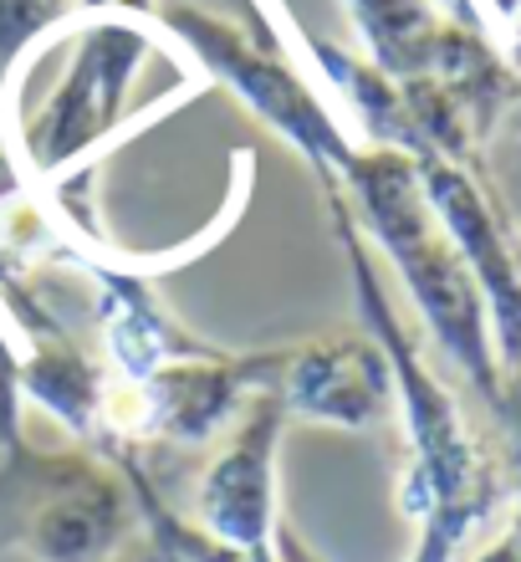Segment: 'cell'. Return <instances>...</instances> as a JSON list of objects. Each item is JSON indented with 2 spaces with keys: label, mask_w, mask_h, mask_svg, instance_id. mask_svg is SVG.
<instances>
[{
  "label": "cell",
  "mask_w": 521,
  "mask_h": 562,
  "mask_svg": "<svg viewBox=\"0 0 521 562\" xmlns=\"http://www.w3.org/2000/svg\"><path fill=\"white\" fill-rule=\"evenodd\" d=\"M332 215H338V236H343L348 267H353L363 323H369V333L378 338V348L388 358L394 400H399V415H404L409 465H404L399 506L404 517L415 521L409 562H455L465 537L476 532V521L491 517L501 481H496L491 460H486L480 440L465 425L461 404L450 400V389L430 373V363L419 358L409 333L394 323L384 286H378V277L369 271V256L358 251L353 240V221L343 210V194H332Z\"/></svg>",
  "instance_id": "6da1fadb"
},
{
  "label": "cell",
  "mask_w": 521,
  "mask_h": 562,
  "mask_svg": "<svg viewBox=\"0 0 521 562\" xmlns=\"http://www.w3.org/2000/svg\"><path fill=\"white\" fill-rule=\"evenodd\" d=\"M343 179L363 210V221L373 225V236L394 256L434 342L471 379L480 404L501 415V358L491 342L486 296L465 267V256L455 251V240L440 236L445 225H434V210L415 179V159H404L399 148H369V154L348 159Z\"/></svg>",
  "instance_id": "7a4b0ae2"
},
{
  "label": "cell",
  "mask_w": 521,
  "mask_h": 562,
  "mask_svg": "<svg viewBox=\"0 0 521 562\" xmlns=\"http://www.w3.org/2000/svg\"><path fill=\"white\" fill-rule=\"evenodd\" d=\"M0 548L31 562H113L138 517L134 486L92 450L0 456Z\"/></svg>",
  "instance_id": "3957f363"
},
{
  "label": "cell",
  "mask_w": 521,
  "mask_h": 562,
  "mask_svg": "<svg viewBox=\"0 0 521 562\" xmlns=\"http://www.w3.org/2000/svg\"><path fill=\"white\" fill-rule=\"evenodd\" d=\"M286 353H215L200 348L190 358H174L154 369L138 384H123L107 373L103 400V435L98 445H209L240 419V409L276 389Z\"/></svg>",
  "instance_id": "277c9868"
},
{
  "label": "cell",
  "mask_w": 521,
  "mask_h": 562,
  "mask_svg": "<svg viewBox=\"0 0 521 562\" xmlns=\"http://www.w3.org/2000/svg\"><path fill=\"white\" fill-rule=\"evenodd\" d=\"M149 36L134 21H88L77 31V52L61 72L57 92L26 123V164L36 175L72 169L98 148L123 119V92L134 82L138 57H149Z\"/></svg>",
  "instance_id": "5b68a950"
},
{
  "label": "cell",
  "mask_w": 521,
  "mask_h": 562,
  "mask_svg": "<svg viewBox=\"0 0 521 562\" xmlns=\"http://www.w3.org/2000/svg\"><path fill=\"white\" fill-rule=\"evenodd\" d=\"M165 21L174 26L179 42H190V52H200V61L225 88L240 92V103H251L271 128H282L322 175H343L353 159V144L338 134V123L317 103V92L297 77V67H286L271 52V42H246L236 26H220L200 11H165Z\"/></svg>",
  "instance_id": "8992f818"
},
{
  "label": "cell",
  "mask_w": 521,
  "mask_h": 562,
  "mask_svg": "<svg viewBox=\"0 0 521 562\" xmlns=\"http://www.w3.org/2000/svg\"><path fill=\"white\" fill-rule=\"evenodd\" d=\"M286 404L276 389H261L240 419L220 435V450L200 475L194 527L236 548H271L276 532V450H282Z\"/></svg>",
  "instance_id": "52a82bcc"
},
{
  "label": "cell",
  "mask_w": 521,
  "mask_h": 562,
  "mask_svg": "<svg viewBox=\"0 0 521 562\" xmlns=\"http://www.w3.org/2000/svg\"><path fill=\"white\" fill-rule=\"evenodd\" d=\"M415 179L424 200H430L434 221L445 225V236L455 240V251L465 256V267L476 277L480 296H486V317H491V342L501 358V373L521 369V261L517 240L507 236V225L486 200H480L476 179H465L461 169L440 154H415Z\"/></svg>",
  "instance_id": "ba28073f"
},
{
  "label": "cell",
  "mask_w": 521,
  "mask_h": 562,
  "mask_svg": "<svg viewBox=\"0 0 521 562\" xmlns=\"http://www.w3.org/2000/svg\"><path fill=\"white\" fill-rule=\"evenodd\" d=\"M276 394L286 404V419L369 429L394 404V373L373 333H332L286 353Z\"/></svg>",
  "instance_id": "9c48e42d"
},
{
  "label": "cell",
  "mask_w": 521,
  "mask_h": 562,
  "mask_svg": "<svg viewBox=\"0 0 521 562\" xmlns=\"http://www.w3.org/2000/svg\"><path fill=\"white\" fill-rule=\"evenodd\" d=\"M98 281V317H103V342H107V363L113 379L138 384L154 369H165L174 358L200 353L205 342H194L190 333H179L165 317V307L154 302V292L138 277L118 267H92Z\"/></svg>",
  "instance_id": "30bf717a"
},
{
  "label": "cell",
  "mask_w": 521,
  "mask_h": 562,
  "mask_svg": "<svg viewBox=\"0 0 521 562\" xmlns=\"http://www.w3.org/2000/svg\"><path fill=\"white\" fill-rule=\"evenodd\" d=\"M348 5L388 82H415L434 72L445 26L424 0H348Z\"/></svg>",
  "instance_id": "8fae6325"
},
{
  "label": "cell",
  "mask_w": 521,
  "mask_h": 562,
  "mask_svg": "<svg viewBox=\"0 0 521 562\" xmlns=\"http://www.w3.org/2000/svg\"><path fill=\"white\" fill-rule=\"evenodd\" d=\"M113 465L123 471V481L134 486V502H138V517L149 521V548L159 562H286L271 548H236V542H220V537H209L205 527H194V521L174 517L165 502H159V491L149 486V471L138 465V445H113L107 450Z\"/></svg>",
  "instance_id": "7c38bea8"
},
{
  "label": "cell",
  "mask_w": 521,
  "mask_h": 562,
  "mask_svg": "<svg viewBox=\"0 0 521 562\" xmlns=\"http://www.w3.org/2000/svg\"><path fill=\"white\" fill-rule=\"evenodd\" d=\"M67 11H72V0H0V88H5L11 61L21 57L46 26H57Z\"/></svg>",
  "instance_id": "4fadbf2b"
},
{
  "label": "cell",
  "mask_w": 521,
  "mask_h": 562,
  "mask_svg": "<svg viewBox=\"0 0 521 562\" xmlns=\"http://www.w3.org/2000/svg\"><path fill=\"white\" fill-rule=\"evenodd\" d=\"M21 450V348L0 327V456Z\"/></svg>",
  "instance_id": "5bb4252c"
},
{
  "label": "cell",
  "mask_w": 521,
  "mask_h": 562,
  "mask_svg": "<svg viewBox=\"0 0 521 562\" xmlns=\"http://www.w3.org/2000/svg\"><path fill=\"white\" fill-rule=\"evenodd\" d=\"M501 425H507V445H511V465L521 475V369L501 373Z\"/></svg>",
  "instance_id": "9a60e30c"
},
{
  "label": "cell",
  "mask_w": 521,
  "mask_h": 562,
  "mask_svg": "<svg viewBox=\"0 0 521 562\" xmlns=\"http://www.w3.org/2000/svg\"><path fill=\"white\" fill-rule=\"evenodd\" d=\"M476 562H521V558H517V548L507 542V532H501V537L491 542V548H480V558H476Z\"/></svg>",
  "instance_id": "2e32d148"
},
{
  "label": "cell",
  "mask_w": 521,
  "mask_h": 562,
  "mask_svg": "<svg viewBox=\"0 0 521 562\" xmlns=\"http://www.w3.org/2000/svg\"><path fill=\"white\" fill-rule=\"evenodd\" d=\"M507 542L517 548V558H521V502H517V517L507 521Z\"/></svg>",
  "instance_id": "e0dca14e"
},
{
  "label": "cell",
  "mask_w": 521,
  "mask_h": 562,
  "mask_svg": "<svg viewBox=\"0 0 521 562\" xmlns=\"http://www.w3.org/2000/svg\"><path fill=\"white\" fill-rule=\"evenodd\" d=\"M517 134H521V103H517Z\"/></svg>",
  "instance_id": "ac0fdd59"
},
{
  "label": "cell",
  "mask_w": 521,
  "mask_h": 562,
  "mask_svg": "<svg viewBox=\"0 0 521 562\" xmlns=\"http://www.w3.org/2000/svg\"><path fill=\"white\" fill-rule=\"evenodd\" d=\"M517 61H521V31H517Z\"/></svg>",
  "instance_id": "d6986e66"
},
{
  "label": "cell",
  "mask_w": 521,
  "mask_h": 562,
  "mask_svg": "<svg viewBox=\"0 0 521 562\" xmlns=\"http://www.w3.org/2000/svg\"><path fill=\"white\" fill-rule=\"evenodd\" d=\"M144 562H159V558H154V548H149V558H144Z\"/></svg>",
  "instance_id": "ffe728a7"
}]
</instances>
